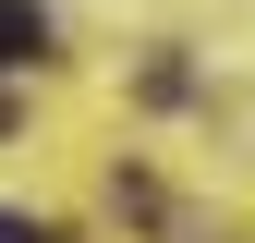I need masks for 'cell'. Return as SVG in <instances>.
Listing matches in <instances>:
<instances>
[{"label": "cell", "instance_id": "cell-1", "mask_svg": "<svg viewBox=\"0 0 255 243\" xmlns=\"http://www.w3.org/2000/svg\"><path fill=\"white\" fill-rule=\"evenodd\" d=\"M49 49V0H0V73Z\"/></svg>", "mask_w": 255, "mask_h": 243}, {"label": "cell", "instance_id": "cell-2", "mask_svg": "<svg viewBox=\"0 0 255 243\" xmlns=\"http://www.w3.org/2000/svg\"><path fill=\"white\" fill-rule=\"evenodd\" d=\"M0 243H61L49 219H24V207H0Z\"/></svg>", "mask_w": 255, "mask_h": 243}]
</instances>
